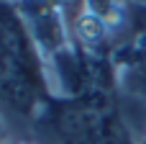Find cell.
<instances>
[{
	"instance_id": "cell-2",
	"label": "cell",
	"mask_w": 146,
	"mask_h": 144,
	"mask_svg": "<svg viewBox=\"0 0 146 144\" xmlns=\"http://www.w3.org/2000/svg\"><path fill=\"white\" fill-rule=\"evenodd\" d=\"M64 5L67 0H18V13L44 62H54L56 57L72 52Z\"/></svg>"
},
{
	"instance_id": "cell-5",
	"label": "cell",
	"mask_w": 146,
	"mask_h": 144,
	"mask_svg": "<svg viewBox=\"0 0 146 144\" xmlns=\"http://www.w3.org/2000/svg\"><path fill=\"white\" fill-rule=\"evenodd\" d=\"M3 139H5V126H3V119H0V144H3Z\"/></svg>"
},
{
	"instance_id": "cell-6",
	"label": "cell",
	"mask_w": 146,
	"mask_h": 144,
	"mask_svg": "<svg viewBox=\"0 0 146 144\" xmlns=\"http://www.w3.org/2000/svg\"><path fill=\"white\" fill-rule=\"evenodd\" d=\"M10 144H36V142H26V139H21V142H10Z\"/></svg>"
},
{
	"instance_id": "cell-1",
	"label": "cell",
	"mask_w": 146,
	"mask_h": 144,
	"mask_svg": "<svg viewBox=\"0 0 146 144\" xmlns=\"http://www.w3.org/2000/svg\"><path fill=\"white\" fill-rule=\"evenodd\" d=\"M113 72L123 121L141 142L146 139V31L115 46Z\"/></svg>"
},
{
	"instance_id": "cell-4",
	"label": "cell",
	"mask_w": 146,
	"mask_h": 144,
	"mask_svg": "<svg viewBox=\"0 0 146 144\" xmlns=\"http://www.w3.org/2000/svg\"><path fill=\"white\" fill-rule=\"evenodd\" d=\"M82 8L105 18L113 26V31H118L126 23V0H82Z\"/></svg>"
},
{
	"instance_id": "cell-7",
	"label": "cell",
	"mask_w": 146,
	"mask_h": 144,
	"mask_svg": "<svg viewBox=\"0 0 146 144\" xmlns=\"http://www.w3.org/2000/svg\"><path fill=\"white\" fill-rule=\"evenodd\" d=\"M139 144H146V139H141V142H139Z\"/></svg>"
},
{
	"instance_id": "cell-3",
	"label": "cell",
	"mask_w": 146,
	"mask_h": 144,
	"mask_svg": "<svg viewBox=\"0 0 146 144\" xmlns=\"http://www.w3.org/2000/svg\"><path fill=\"white\" fill-rule=\"evenodd\" d=\"M72 36H74V44H80L82 49L100 52V49H105L113 41L115 31L98 13H90L87 8H80L77 15L72 18Z\"/></svg>"
}]
</instances>
